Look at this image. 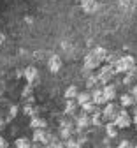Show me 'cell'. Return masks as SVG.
Wrapping results in <instances>:
<instances>
[{"instance_id":"obj_1","label":"cell","mask_w":137,"mask_h":148,"mask_svg":"<svg viewBox=\"0 0 137 148\" xmlns=\"http://www.w3.org/2000/svg\"><path fill=\"white\" fill-rule=\"evenodd\" d=\"M114 69H116V72H125V74H128V72H132L135 69V58L132 57V55H125V57H121L120 62L114 65Z\"/></svg>"},{"instance_id":"obj_2","label":"cell","mask_w":137,"mask_h":148,"mask_svg":"<svg viewBox=\"0 0 137 148\" xmlns=\"http://www.w3.org/2000/svg\"><path fill=\"white\" fill-rule=\"evenodd\" d=\"M114 74H118V72H116V69H114V65H109V64H106L104 67H100L99 74H97V78H99V81H100V83H104V85H109V81L114 78Z\"/></svg>"},{"instance_id":"obj_3","label":"cell","mask_w":137,"mask_h":148,"mask_svg":"<svg viewBox=\"0 0 137 148\" xmlns=\"http://www.w3.org/2000/svg\"><path fill=\"white\" fill-rule=\"evenodd\" d=\"M90 125H93V122H91V116L81 111V113L76 116V129H74V132L81 134V132L85 131V129H88Z\"/></svg>"},{"instance_id":"obj_4","label":"cell","mask_w":137,"mask_h":148,"mask_svg":"<svg viewBox=\"0 0 137 148\" xmlns=\"http://www.w3.org/2000/svg\"><path fill=\"white\" fill-rule=\"evenodd\" d=\"M120 113H121V109H120V106L118 104H114V102H107L106 104V108H104V118H107L109 122H114L116 118L120 116Z\"/></svg>"},{"instance_id":"obj_5","label":"cell","mask_w":137,"mask_h":148,"mask_svg":"<svg viewBox=\"0 0 137 148\" xmlns=\"http://www.w3.org/2000/svg\"><path fill=\"white\" fill-rule=\"evenodd\" d=\"M132 122H134V118L128 115V111L127 109H121V113H120V116L116 118L112 123L118 127V129H128L130 125H132Z\"/></svg>"},{"instance_id":"obj_6","label":"cell","mask_w":137,"mask_h":148,"mask_svg":"<svg viewBox=\"0 0 137 148\" xmlns=\"http://www.w3.org/2000/svg\"><path fill=\"white\" fill-rule=\"evenodd\" d=\"M100 64H102V62H100V58L97 57L93 51H91V53H88L86 57H85V67H86V69H90V71H91V69H97V67H100Z\"/></svg>"},{"instance_id":"obj_7","label":"cell","mask_w":137,"mask_h":148,"mask_svg":"<svg viewBox=\"0 0 137 148\" xmlns=\"http://www.w3.org/2000/svg\"><path fill=\"white\" fill-rule=\"evenodd\" d=\"M77 101L72 99V101H67L65 102V111H63V115L65 116H70V118H76L77 116Z\"/></svg>"},{"instance_id":"obj_8","label":"cell","mask_w":137,"mask_h":148,"mask_svg":"<svg viewBox=\"0 0 137 148\" xmlns=\"http://www.w3.org/2000/svg\"><path fill=\"white\" fill-rule=\"evenodd\" d=\"M33 143H41V145H46L48 139H49V131L48 129H41V131H33Z\"/></svg>"},{"instance_id":"obj_9","label":"cell","mask_w":137,"mask_h":148,"mask_svg":"<svg viewBox=\"0 0 137 148\" xmlns=\"http://www.w3.org/2000/svg\"><path fill=\"white\" fill-rule=\"evenodd\" d=\"M81 9L88 14H93V12L99 11V2H97V0H85L81 4Z\"/></svg>"},{"instance_id":"obj_10","label":"cell","mask_w":137,"mask_h":148,"mask_svg":"<svg viewBox=\"0 0 137 148\" xmlns=\"http://www.w3.org/2000/svg\"><path fill=\"white\" fill-rule=\"evenodd\" d=\"M91 99H93V102H95L97 106H100V104H106V102H107V99H106V95H104V90H102V88L93 90V92H91Z\"/></svg>"},{"instance_id":"obj_11","label":"cell","mask_w":137,"mask_h":148,"mask_svg":"<svg viewBox=\"0 0 137 148\" xmlns=\"http://www.w3.org/2000/svg\"><path fill=\"white\" fill-rule=\"evenodd\" d=\"M46 127H48V122L42 116H35L30 120V129H33V131H41V129H46Z\"/></svg>"},{"instance_id":"obj_12","label":"cell","mask_w":137,"mask_h":148,"mask_svg":"<svg viewBox=\"0 0 137 148\" xmlns=\"http://www.w3.org/2000/svg\"><path fill=\"white\" fill-rule=\"evenodd\" d=\"M48 67H49L51 72H58L62 69V58L58 57V55H53V57L49 58V62H48Z\"/></svg>"},{"instance_id":"obj_13","label":"cell","mask_w":137,"mask_h":148,"mask_svg":"<svg viewBox=\"0 0 137 148\" xmlns=\"http://www.w3.org/2000/svg\"><path fill=\"white\" fill-rule=\"evenodd\" d=\"M23 74H25V78H27L28 85H32V83L37 79V76H39V72H37V69H35L33 65H28V67L23 71Z\"/></svg>"},{"instance_id":"obj_14","label":"cell","mask_w":137,"mask_h":148,"mask_svg":"<svg viewBox=\"0 0 137 148\" xmlns=\"http://www.w3.org/2000/svg\"><path fill=\"white\" fill-rule=\"evenodd\" d=\"M77 104H79L81 108L85 106V104H88V102H91L93 99H91V92H79V95H77Z\"/></svg>"},{"instance_id":"obj_15","label":"cell","mask_w":137,"mask_h":148,"mask_svg":"<svg viewBox=\"0 0 137 148\" xmlns=\"http://www.w3.org/2000/svg\"><path fill=\"white\" fill-rule=\"evenodd\" d=\"M99 109H100V108L97 106L93 101H91V102H88V104H85V106L81 108V111H83V113H86V115H90V116H93V115H95Z\"/></svg>"},{"instance_id":"obj_16","label":"cell","mask_w":137,"mask_h":148,"mask_svg":"<svg viewBox=\"0 0 137 148\" xmlns=\"http://www.w3.org/2000/svg\"><path fill=\"white\" fill-rule=\"evenodd\" d=\"M102 90H104V95H106L107 101H114V97H116V86H114V85L109 83V85H106Z\"/></svg>"},{"instance_id":"obj_17","label":"cell","mask_w":137,"mask_h":148,"mask_svg":"<svg viewBox=\"0 0 137 148\" xmlns=\"http://www.w3.org/2000/svg\"><path fill=\"white\" fill-rule=\"evenodd\" d=\"M77 95H79V90H77V86H76V85L67 86V90H65V99H67V101L77 99Z\"/></svg>"},{"instance_id":"obj_18","label":"cell","mask_w":137,"mask_h":148,"mask_svg":"<svg viewBox=\"0 0 137 148\" xmlns=\"http://www.w3.org/2000/svg\"><path fill=\"white\" fill-rule=\"evenodd\" d=\"M120 102L123 108H130V106H135V99L132 97V94H123L120 97Z\"/></svg>"},{"instance_id":"obj_19","label":"cell","mask_w":137,"mask_h":148,"mask_svg":"<svg viewBox=\"0 0 137 148\" xmlns=\"http://www.w3.org/2000/svg\"><path fill=\"white\" fill-rule=\"evenodd\" d=\"M14 148H32V141L28 138H18L14 141Z\"/></svg>"},{"instance_id":"obj_20","label":"cell","mask_w":137,"mask_h":148,"mask_svg":"<svg viewBox=\"0 0 137 148\" xmlns=\"http://www.w3.org/2000/svg\"><path fill=\"white\" fill-rule=\"evenodd\" d=\"M106 134H107V138H116L118 136V127H116L112 122H109L106 125Z\"/></svg>"},{"instance_id":"obj_21","label":"cell","mask_w":137,"mask_h":148,"mask_svg":"<svg viewBox=\"0 0 137 148\" xmlns=\"http://www.w3.org/2000/svg\"><path fill=\"white\" fill-rule=\"evenodd\" d=\"M23 111H25V115H28V116L35 118V116H37V113H39V108H37V106H32V104H25Z\"/></svg>"},{"instance_id":"obj_22","label":"cell","mask_w":137,"mask_h":148,"mask_svg":"<svg viewBox=\"0 0 137 148\" xmlns=\"http://www.w3.org/2000/svg\"><path fill=\"white\" fill-rule=\"evenodd\" d=\"M93 53L100 58V62H107V57H109L107 49H104V48H95V49H93Z\"/></svg>"},{"instance_id":"obj_23","label":"cell","mask_w":137,"mask_h":148,"mask_svg":"<svg viewBox=\"0 0 137 148\" xmlns=\"http://www.w3.org/2000/svg\"><path fill=\"white\" fill-rule=\"evenodd\" d=\"M72 134H74V129H62V127H60V138H62L63 141L70 139Z\"/></svg>"},{"instance_id":"obj_24","label":"cell","mask_w":137,"mask_h":148,"mask_svg":"<svg viewBox=\"0 0 137 148\" xmlns=\"http://www.w3.org/2000/svg\"><path fill=\"white\" fill-rule=\"evenodd\" d=\"M100 81H99V78H97V76H91L90 79H86V86L93 92V90H97V85H99Z\"/></svg>"},{"instance_id":"obj_25","label":"cell","mask_w":137,"mask_h":148,"mask_svg":"<svg viewBox=\"0 0 137 148\" xmlns=\"http://www.w3.org/2000/svg\"><path fill=\"white\" fill-rule=\"evenodd\" d=\"M65 148H81V145H79V141H77L76 138H70V139L65 141Z\"/></svg>"},{"instance_id":"obj_26","label":"cell","mask_w":137,"mask_h":148,"mask_svg":"<svg viewBox=\"0 0 137 148\" xmlns=\"http://www.w3.org/2000/svg\"><path fill=\"white\" fill-rule=\"evenodd\" d=\"M21 97H23L25 101H28L30 97H33V95H32V86H30V85H27V86L23 88V92H21Z\"/></svg>"},{"instance_id":"obj_27","label":"cell","mask_w":137,"mask_h":148,"mask_svg":"<svg viewBox=\"0 0 137 148\" xmlns=\"http://www.w3.org/2000/svg\"><path fill=\"white\" fill-rule=\"evenodd\" d=\"M134 79H135V74H134V72H128L127 76H125V79H123V83H125V85H132Z\"/></svg>"},{"instance_id":"obj_28","label":"cell","mask_w":137,"mask_h":148,"mask_svg":"<svg viewBox=\"0 0 137 148\" xmlns=\"http://www.w3.org/2000/svg\"><path fill=\"white\" fill-rule=\"evenodd\" d=\"M16 115H18V106H11V108H9V118H7V120H12Z\"/></svg>"},{"instance_id":"obj_29","label":"cell","mask_w":137,"mask_h":148,"mask_svg":"<svg viewBox=\"0 0 137 148\" xmlns=\"http://www.w3.org/2000/svg\"><path fill=\"white\" fill-rule=\"evenodd\" d=\"M118 148H134V146H132V143H130V141H127V139H125V141H121V143L118 145Z\"/></svg>"},{"instance_id":"obj_30","label":"cell","mask_w":137,"mask_h":148,"mask_svg":"<svg viewBox=\"0 0 137 148\" xmlns=\"http://www.w3.org/2000/svg\"><path fill=\"white\" fill-rule=\"evenodd\" d=\"M130 94H132V97L135 99V104H137V85L132 86V92H130Z\"/></svg>"},{"instance_id":"obj_31","label":"cell","mask_w":137,"mask_h":148,"mask_svg":"<svg viewBox=\"0 0 137 148\" xmlns=\"http://www.w3.org/2000/svg\"><path fill=\"white\" fill-rule=\"evenodd\" d=\"M7 146H9V143L4 138H0V148H7Z\"/></svg>"},{"instance_id":"obj_32","label":"cell","mask_w":137,"mask_h":148,"mask_svg":"<svg viewBox=\"0 0 137 148\" xmlns=\"http://www.w3.org/2000/svg\"><path fill=\"white\" fill-rule=\"evenodd\" d=\"M77 141H79V145L83 146V145H85V143H86L88 139H86V136H81V138H77Z\"/></svg>"},{"instance_id":"obj_33","label":"cell","mask_w":137,"mask_h":148,"mask_svg":"<svg viewBox=\"0 0 137 148\" xmlns=\"http://www.w3.org/2000/svg\"><path fill=\"white\" fill-rule=\"evenodd\" d=\"M4 41H5V35H4V34H2V32H0V44H2V42H4Z\"/></svg>"},{"instance_id":"obj_34","label":"cell","mask_w":137,"mask_h":148,"mask_svg":"<svg viewBox=\"0 0 137 148\" xmlns=\"http://www.w3.org/2000/svg\"><path fill=\"white\" fill-rule=\"evenodd\" d=\"M134 123H135V131H137V113L134 115Z\"/></svg>"},{"instance_id":"obj_35","label":"cell","mask_w":137,"mask_h":148,"mask_svg":"<svg viewBox=\"0 0 137 148\" xmlns=\"http://www.w3.org/2000/svg\"><path fill=\"white\" fill-rule=\"evenodd\" d=\"M2 127H4V118L0 116V131H2Z\"/></svg>"},{"instance_id":"obj_36","label":"cell","mask_w":137,"mask_h":148,"mask_svg":"<svg viewBox=\"0 0 137 148\" xmlns=\"http://www.w3.org/2000/svg\"><path fill=\"white\" fill-rule=\"evenodd\" d=\"M102 148H112V146H102Z\"/></svg>"},{"instance_id":"obj_37","label":"cell","mask_w":137,"mask_h":148,"mask_svg":"<svg viewBox=\"0 0 137 148\" xmlns=\"http://www.w3.org/2000/svg\"><path fill=\"white\" fill-rule=\"evenodd\" d=\"M77 2H81V4H83V2H85V0H77Z\"/></svg>"},{"instance_id":"obj_38","label":"cell","mask_w":137,"mask_h":148,"mask_svg":"<svg viewBox=\"0 0 137 148\" xmlns=\"http://www.w3.org/2000/svg\"><path fill=\"white\" fill-rule=\"evenodd\" d=\"M134 148H137V145H135V146H134Z\"/></svg>"},{"instance_id":"obj_39","label":"cell","mask_w":137,"mask_h":148,"mask_svg":"<svg viewBox=\"0 0 137 148\" xmlns=\"http://www.w3.org/2000/svg\"><path fill=\"white\" fill-rule=\"evenodd\" d=\"M0 95H2V92H0Z\"/></svg>"}]
</instances>
